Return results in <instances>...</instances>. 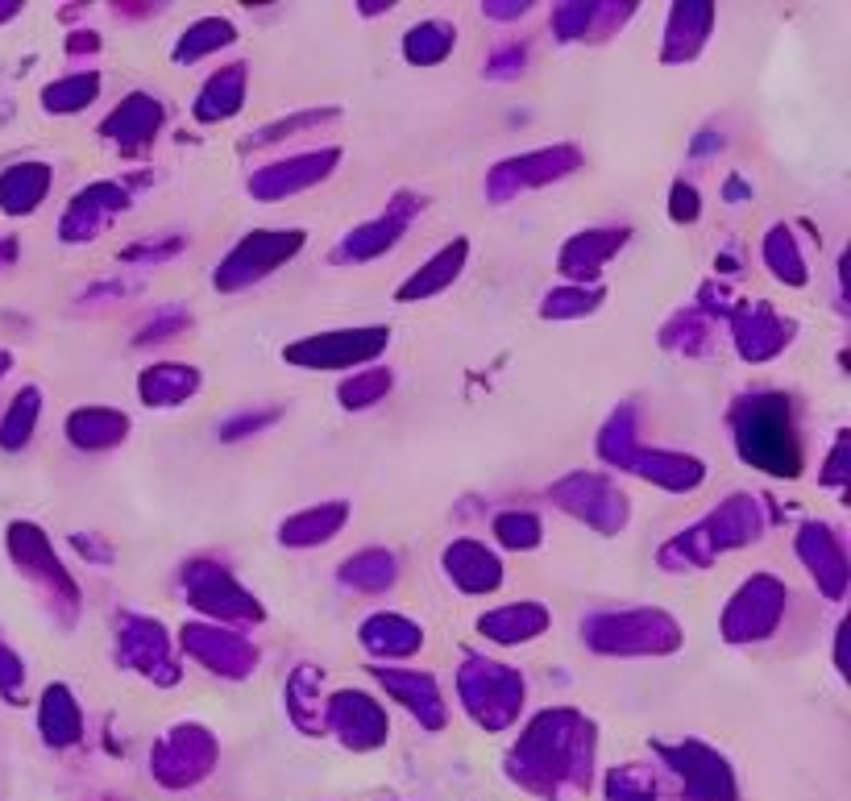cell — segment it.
I'll return each instance as SVG.
<instances>
[{
	"label": "cell",
	"mask_w": 851,
	"mask_h": 801,
	"mask_svg": "<svg viewBox=\"0 0 851 801\" xmlns=\"http://www.w3.org/2000/svg\"><path fill=\"white\" fill-rule=\"evenodd\" d=\"M744 453L768 469H777V474L793 478L798 474V449H793V436H789V424L781 416H764L756 411V420L748 428V440H744Z\"/></svg>",
	"instance_id": "cell-1"
}]
</instances>
